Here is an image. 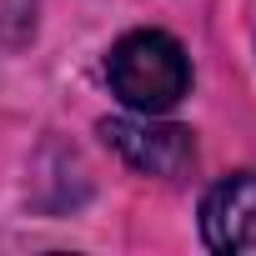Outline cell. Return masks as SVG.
Here are the masks:
<instances>
[{
  "label": "cell",
  "mask_w": 256,
  "mask_h": 256,
  "mask_svg": "<svg viewBox=\"0 0 256 256\" xmlns=\"http://www.w3.org/2000/svg\"><path fill=\"white\" fill-rule=\"evenodd\" d=\"M106 76L110 90L141 116H161L191 90L186 50L161 30H131L126 40H116L106 56Z\"/></svg>",
  "instance_id": "6da1fadb"
},
{
  "label": "cell",
  "mask_w": 256,
  "mask_h": 256,
  "mask_svg": "<svg viewBox=\"0 0 256 256\" xmlns=\"http://www.w3.org/2000/svg\"><path fill=\"white\" fill-rule=\"evenodd\" d=\"M106 146L141 176H186L196 166V141L186 126L156 120V116H116L100 120Z\"/></svg>",
  "instance_id": "7a4b0ae2"
},
{
  "label": "cell",
  "mask_w": 256,
  "mask_h": 256,
  "mask_svg": "<svg viewBox=\"0 0 256 256\" xmlns=\"http://www.w3.org/2000/svg\"><path fill=\"white\" fill-rule=\"evenodd\" d=\"M201 236L211 251H251L256 246V171L231 176L206 196Z\"/></svg>",
  "instance_id": "3957f363"
}]
</instances>
